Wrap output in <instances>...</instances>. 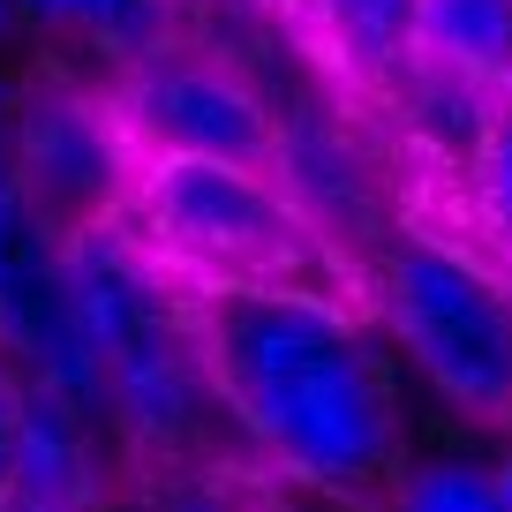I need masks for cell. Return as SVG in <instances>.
Wrapping results in <instances>:
<instances>
[{
	"label": "cell",
	"mask_w": 512,
	"mask_h": 512,
	"mask_svg": "<svg viewBox=\"0 0 512 512\" xmlns=\"http://www.w3.org/2000/svg\"><path fill=\"white\" fill-rule=\"evenodd\" d=\"M249 512H317V505H309V497H287V490H256Z\"/></svg>",
	"instance_id": "d6986e66"
},
{
	"label": "cell",
	"mask_w": 512,
	"mask_h": 512,
	"mask_svg": "<svg viewBox=\"0 0 512 512\" xmlns=\"http://www.w3.org/2000/svg\"><path fill=\"white\" fill-rule=\"evenodd\" d=\"M113 512H144V505H136V497H121V505H113Z\"/></svg>",
	"instance_id": "7402d4cb"
},
{
	"label": "cell",
	"mask_w": 512,
	"mask_h": 512,
	"mask_svg": "<svg viewBox=\"0 0 512 512\" xmlns=\"http://www.w3.org/2000/svg\"><path fill=\"white\" fill-rule=\"evenodd\" d=\"M279 8L309 38V53L332 61V76H347L354 91H384L415 61V0H279Z\"/></svg>",
	"instance_id": "30bf717a"
},
{
	"label": "cell",
	"mask_w": 512,
	"mask_h": 512,
	"mask_svg": "<svg viewBox=\"0 0 512 512\" xmlns=\"http://www.w3.org/2000/svg\"><path fill=\"white\" fill-rule=\"evenodd\" d=\"M128 460L113 445V430L76 400L31 392V422H23V452H16V505L31 512H113L121 497Z\"/></svg>",
	"instance_id": "ba28073f"
},
{
	"label": "cell",
	"mask_w": 512,
	"mask_h": 512,
	"mask_svg": "<svg viewBox=\"0 0 512 512\" xmlns=\"http://www.w3.org/2000/svg\"><path fill=\"white\" fill-rule=\"evenodd\" d=\"M0 512H31V505H16V497H0Z\"/></svg>",
	"instance_id": "44dd1931"
},
{
	"label": "cell",
	"mask_w": 512,
	"mask_h": 512,
	"mask_svg": "<svg viewBox=\"0 0 512 512\" xmlns=\"http://www.w3.org/2000/svg\"><path fill=\"white\" fill-rule=\"evenodd\" d=\"M16 106H23V61H0V189H16Z\"/></svg>",
	"instance_id": "e0dca14e"
},
{
	"label": "cell",
	"mask_w": 512,
	"mask_h": 512,
	"mask_svg": "<svg viewBox=\"0 0 512 512\" xmlns=\"http://www.w3.org/2000/svg\"><path fill=\"white\" fill-rule=\"evenodd\" d=\"M23 422H31V377L0 354V497L16 490V452H23Z\"/></svg>",
	"instance_id": "2e32d148"
},
{
	"label": "cell",
	"mask_w": 512,
	"mask_h": 512,
	"mask_svg": "<svg viewBox=\"0 0 512 512\" xmlns=\"http://www.w3.org/2000/svg\"><path fill=\"white\" fill-rule=\"evenodd\" d=\"M400 354L460 415L512 430V279L482 249L430 226H400L369 264Z\"/></svg>",
	"instance_id": "277c9868"
},
{
	"label": "cell",
	"mask_w": 512,
	"mask_h": 512,
	"mask_svg": "<svg viewBox=\"0 0 512 512\" xmlns=\"http://www.w3.org/2000/svg\"><path fill=\"white\" fill-rule=\"evenodd\" d=\"M136 174H144V144L121 113L113 76H91L68 61H23L16 189L61 234H91L128 211Z\"/></svg>",
	"instance_id": "5b68a950"
},
{
	"label": "cell",
	"mask_w": 512,
	"mask_h": 512,
	"mask_svg": "<svg viewBox=\"0 0 512 512\" xmlns=\"http://www.w3.org/2000/svg\"><path fill=\"white\" fill-rule=\"evenodd\" d=\"M0 61H31V38H23V8L0 0Z\"/></svg>",
	"instance_id": "ac0fdd59"
},
{
	"label": "cell",
	"mask_w": 512,
	"mask_h": 512,
	"mask_svg": "<svg viewBox=\"0 0 512 512\" xmlns=\"http://www.w3.org/2000/svg\"><path fill=\"white\" fill-rule=\"evenodd\" d=\"M121 113L144 159H226V166H279V91L249 61L219 53L211 38L181 31L151 61L113 76Z\"/></svg>",
	"instance_id": "8992f818"
},
{
	"label": "cell",
	"mask_w": 512,
	"mask_h": 512,
	"mask_svg": "<svg viewBox=\"0 0 512 512\" xmlns=\"http://www.w3.org/2000/svg\"><path fill=\"white\" fill-rule=\"evenodd\" d=\"M392 512H512L497 467L475 460H422L392 482Z\"/></svg>",
	"instance_id": "5bb4252c"
},
{
	"label": "cell",
	"mask_w": 512,
	"mask_h": 512,
	"mask_svg": "<svg viewBox=\"0 0 512 512\" xmlns=\"http://www.w3.org/2000/svg\"><path fill=\"white\" fill-rule=\"evenodd\" d=\"M189 302L219 407L256 482L339 505L400 482V407L354 302L294 287H211Z\"/></svg>",
	"instance_id": "6da1fadb"
},
{
	"label": "cell",
	"mask_w": 512,
	"mask_h": 512,
	"mask_svg": "<svg viewBox=\"0 0 512 512\" xmlns=\"http://www.w3.org/2000/svg\"><path fill=\"white\" fill-rule=\"evenodd\" d=\"M121 226L144 241L174 287H294L354 302L362 264L324 241V226L287 196L272 166H226V159H144Z\"/></svg>",
	"instance_id": "3957f363"
},
{
	"label": "cell",
	"mask_w": 512,
	"mask_h": 512,
	"mask_svg": "<svg viewBox=\"0 0 512 512\" xmlns=\"http://www.w3.org/2000/svg\"><path fill=\"white\" fill-rule=\"evenodd\" d=\"M68 287H76V317L91 339L98 415H106L128 475L159 482L181 467L249 475L234 422L219 407V384H211L189 287H174L121 219L68 234Z\"/></svg>",
	"instance_id": "7a4b0ae2"
},
{
	"label": "cell",
	"mask_w": 512,
	"mask_h": 512,
	"mask_svg": "<svg viewBox=\"0 0 512 512\" xmlns=\"http://www.w3.org/2000/svg\"><path fill=\"white\" fill-rule=\"evenodd\" d=\"M249 482L241 467H181V475H159V482H136V505L144 512H249Z\"/></svg>",
	"instance_id": "9a60e30c"
},
{
	"label": "cell",
	"mask_w": 512,
	"mask_h": 512,
	"mask_svg": "<svg viewBox=\"0 0 512 512\" xmlns=\"http://www.w3.org/2000/svg\"><path fill=\"white\" fill-rule=\"evenodd\" d=\"M16 8L31 61H68L91 76H121L189 31L181 0H16Z\"/></svg>",
	"instance_id": "9c48e42d"
},
{
	"label": "cell",
	"mask_w": 512,
	"mask_h": 512,
	"mask_svg": "<svg viewBox=\"0 0 512 512\" xmlns=\"http://www.w3.org/2000/svg\"><path fill=\"white\" fill-rule=\"evenodd\" d=\"M377 98L392 106V121H400L407 144L430 151V159H445L452 174L482 151V136H490V121H497V98L467 91L460 76H445V68H430V61H407Z\"/></svg>",
	"instance_id": "7c38bea8"
},
{
	"label": "cell",
	"mask_w": 512,
	"mask_h": 512,
	"mask_svg": "<svg viewBox=\"0 0 512 512\" xmlns=\"http://www.w3.org/2000/svg\"><path fill=\"white\" fill-rule=\"evenodd\" d=\"M415 61L512 106V0H415Z\"/></svg>",
	"instance_id": "8fae6325"
},
{
	"label": "cell",
	"mask_w": 512,
	"mask_h": 512,
	"mask_svg": "<svg viewBox=\"0 0 512 512\" xmlns=\"http://www.w3.org/2000/svg\"><path fill=\"white\" fill-rule=\"evenodd\" d=\"M0 354L31 377V392L98 415L91 339H83L76 287H68V234L23 189H0Z\"/></svg>",
	"instance_id": "52a82bcc"
},
{
	"label": "cell",
	"mask_w": 512,
	"mask_h": 512,
	"mask_svg": "<svg viewBox=\"0 0 512 512\" xmlns=\"http://www.w3.org/2000/svg\"><path fill=\"white\" fill-rule=\"evenodd\" d=\"M460 196H467V226L482 234V249L512 256V106H497L482 151L460 166Z\"/></svg>",
	"instance_id": "4fadbf2b"
},
{
	"label": "cell",
	"mask_w": 512,
	"mask_h": 512,
	"mask_svg": "<svg viewBox=\"0 0 512 512\" xmlns=\"http://www.w3.org/2000/svg\"><path fill=\"white\" fill-rule=\"evenodd\" d=\"M497 482H505V505H512V460H505V467H497Z\"/></svg>",
	"instance_id": "ffe728a7"
}]
</instances>
